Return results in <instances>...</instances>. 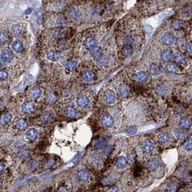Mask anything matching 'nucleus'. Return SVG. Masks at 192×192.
Masks as SVG:
<instances>
[{"instance_id":"1","label":"nucleus","mask_w":192,"mask_h":192,"mask_svg":"<svg viewBox=\"0 0 192 192\" xmlns=\"http://www.w3.org/2000/svg\"><path fill=\"white\" fill-rule=\"evenodd\" d=\"M155 145L151 139H145L141 142V149L145 153H150L153 151Z\"/></svg>"},{"instance_id":"2","label":"nucleus","mask_w":192,"mask_h":192,"mask_svg":"<svg viewBox=\"0 0 192 192\" xmlns=\"http://www.w3.org/2000/svg\"><path fill=\"white\" fill-rule=\"evenodd\" d=\"M103 98L106 103L111 105V104L116 103V95L114 91L110 90H107L103 94Z\"/></svg>"},{"instance_id":"3","label":"nucleus","mask_w":192,"mask_h":192,"mask_svg":"<svg viewBox=\"0 0 192 192\" xmlns=\"http://www.w3.org/2000/svg\"><path fill=\"white\" fill-rule=\"evenodd\" d=\"M129 92H130V90H129V87L126 84L123 82L118 85L117 87V93L122 98L128 97Z\"/></svg>"},{"instance_id":"4","label":"nucleus","mask_w":192,"mask_h":192,"mask_svg":"<svg viewBox=\"0 0 192 192\" xmlns=\"http://www.w3.org/2000/svg\"><path fill=\"white\" fill-rule=\"evenodd\" d=\"M114 123V119L113 116L110 114H106L102 117L101 118V124L102 126L105 128H109V127L112 126Z\"/></svg>"},{"instance_id":"5","label":"nucleus","mask_w":192,"mask_h":192,"mask_svg":"<svg viewBox=\"0 0 192 192\" xmlns=\"http://www.w3.org/2000/svg\"><path fill=\"white\" fill-rule=\"evenodd\" d=\"M147 168L149 169L150 171H155L158 169V167L160 166V161L158 158H152L148 160L146 163Z\"/></svg>"},{"instance_id":"6","label":"nucleus","mask_w":192,"mask_h":192,"mask_svg":"<svg viewBox=\"0 0 192 192\" xmlns=\"http://www.w3.org/2000/svg\"><path fill=\"white\" fill-rule=\"evenodd\" d=\"M134 80L139 83H145L148 80V75L143 71H138L134 76Z\"/></svg>"},{"instance_id":"7","label":"nucleus","mask_w":192,"mask_h":192,"mask_svg":"<svg viewBox=\"0 0 192 192\" xmlns=\"http://www.w3.org/2000/svg\"><path fill=\"white\" fill-rule=\"evenodd\" d=\"M77 176H78L79 180L82 181V182H87L90 180V178L89 172L86 169H80L78 172Z\"/></svg>"},{"instance_id":"8","label":"nucleus","mask_w":192,"mask_h":192,"mask_svg":"<svg viewBox=\"0 0 192 192\" xmlns=\"http://www.w3.org/2000/svg\"><path fill=\"white\" fill-rule=\"evenodd\" d=\"M175 41V38L173 35H171L170 33H166L162 35V42L164 43L165 45L168 46H172L173 44H174Z\"/></svg>"},{"instance_id":"9","label":"nucleus","mask_w":192,"mask_h":192,"mask_svg":"<svg viewBox=\"0 0 192 192\" xmlns=\"http://www.w3.org/2000/svg\"><path fill=\"white\" fill-rule=\"evenodd\" d=\"M150 74H151L152 76H158L162 73V69L158 64H152L151 65L149 66L148 69Z\"/></svg>"},{"instance_id":"10","label":"nucleus","mask_w":192,"mask_h":192,"mask_svg":"<svg viewBox=\"0 0 192 192\" xmlns=\"http://www.w3.org/2000/svg\"><path fill=\"white\" fill-rule=\"evenodd\" d=\"M76 103L80 108H84L87 107L89 103V99L87 96L85 95H80L78 96L76 100Z\"/></svg>"},{"instance_id":"11","label":"nucleus","mask_w":192,"mask_h":192,"mask_svg":"<svg viewBox=\"0 0 192 192\" xmlns=\"http://www.w3.org/2000/svg\"><path fill=\"white\" fill-rule=\"evenodd\" d=\"M192 124V121L191 118L188 117H183L181 118V120L178 122V126H180L181 129H187L190 128V126Z\"/></svg>"},{"instance_id":"12","label":"nucleus","mask_w":192,"mask_h":192,"mask_svg":"<svg viewBox=\"0 0 192 192\" xmlns=\"http://www.w3.org/2000/svg\"><path fill=\"white\" fill-rule=\"evenodd\" d=\"M0 56H1V58L5 62H11L14 57L13 54L11 51H8V50H3L1 54H0Z\"/></svg>"},{"instance_id":"13","label":"nucleus","mask_w":192,"mask_h":192,"mask_svg":"<svg viewBox=\"0 0 192 192\" xmlns=\"http://www.w3.org/2000/svg\"><path fill=\"white\" fill-rule=\"evenodd\" d=\"M84 46L87 49L91 50L97 46V41L93 37H89L84 41Z\"/></svg>"},{"instance_id":"14","label":"nucleus","mask_w":192,"mask_h":192,"mask_svg":"<svg viewBox=\"0 0 192 192\" xmlns=\"http://www.w3.org/2000/svg\"><path fill=\"white\" fill-rule=\"evenodd\" d=\"M29 97L33 99H38L41 96V90L38 87H32L28 92Z\"/></svg>"},{"instance_id":"15","label":"nucleus","mask_w":192,"mask_h":192,"mask_svg":"<svg viewBox=\"0 0 192 192\" xmlns=\"http://www.w3.org/2000/svg\"><path fill=\"white\" fill-rule=\"evenodd\" d=\"M11 40L10 33L6 30L0 31V43H7Z\"/></svg>"},{"instance_id":"16","label":"nucleus","mask_w":192,"mask_h":192,"mask_svg":"<svg viewBox=\"0 0 192 192\" xmlns=\"http://www.w3.org/2000/svg\"><path fill=\"white\" fill-rule=\"evenodd\" d=\"M174 134L176 135V138L179 139V140H183V139H185L188 135V133L186 131V129H176L174 131Z\"/></svg>"},{"instance_id":"17","label":"nucleus","mask_w":192,"mask_h":192,"mask_svg":"<svg viewBox=\"0 0 192 192\" xmlns=\"http://www.w3.org/2000/svg\"><path fill=\"white\" fill-rule=\"evenodd\" d=\"M12 49L14 51L20 53L23 50V44L20 40H15L12 43Z\"/></svg>"},{"instance_id":"18","label":"nucleus","mask_w":192,"mask_h":192,"mask_svg":"<svg viewBox=\"0 0 192 192\" xmlns=\"http://www.w3.org/2000/svg\"><path fill=\"white\" fill-rule=\"evenodd\" d=\"M34 109H35L34 104L30 103V102H25V103L22 105V110H23L25 113H27V114L33 112Z\"/></svg>"},{"instance_id":"19","label":"nucleus","mask_w":192,"mask_h":192,"mask_svg":"<svg viewBox=\"0 0 192 192\" xmlns=\"http://www.w3.org/2000/svg\"><path fill=\"white\" fill-rule=\"evenodd\" d=\"M127 165V160L126 158L120 156L117 158L116 162V166L118 169H123Z\"/></svg>"},{"instance_id":"20","label":"nucleus","mask_w":192,"mask_h":192,"mask_svg":"<svg viewBox=\"0 0 192 192\" xmlns=\"http://www.w3.org/2000/svg\"><path fill=\"white\" fill-rule=\"evenodd\" d=\"M173 58H174L175 61L177 63L183 64L186 61L185 56L182 53H181L180 51H176L175 53L173 54Z\"/></svg>"},{"instance_id":"21","label":"nucleus","mask_w":192,"mask_h":192,"mask_svg":"<svg viewBox=\"0 0 192 192\" xmlns=\"http://www.w3.org/2000/svg\"><path fill=\"white\" fill-rule=\"evenodd\" d=\"M90 54L91 56L96 59H98L102 55V49L101 46H96L95 47H94L93 49L90 50Z\"/></svg>"},{"instance_id":"22","label":"nucleus","mask_w":192,"mask_h":192,"mask_svg":"<svg viewBox=\"0 0 192 192\" xmlns=\"http://www.w3.org/2000/svg\"><path fill=\"white\" fill-rule=\"evenodd\" d=\"M46 56H47L48 59H49L50 61H53V62L57 61V60H59V59L60 58L59 54L58 53L57 51H49L46 54Z\"/></svg>"},{"instance_id":"23","label":"nucleus","mask_w":192,"mask_h":192,"mask_svg":"<svg viewBox=\"0 0 192 192\" xmlns=\"http://www.w3.org/2000/svg\"><path fill=\"white\" fill-rule=\"evenodd\" d=\"M37 135H38V131L34 128L28 129L26 132L27 139L31 141L34 140V139L36 138Z\"/></svg>"},{"instance_id":"24","label":"nucleus","mask_w":192,"mask_h":192,"mask_svg":"<svg viewBox=\"0 0 192 192\" xmlns=\"http://www.w3.org/2000/svg\"><path fill=\"white\" fill-rule=\"evenodd\" d=\"M64 113H65V115L66 116L70 118H74L78 114V111H77L76 109H74L72 106L66 107L65 108V110H64Z\"/></svg>"},{"instance_id":"25","label":"nucleus","mask_w":192,"mask_h":192,"mask_svg":"<svg viewBox=\"0 0 192 192\" xmlns=\"http://www.w3.org/2000/svg\"><path fill=\"white\" fill-rule=\"evenodd\" d=\"M162 59L165 62H169L170 60L173 59V54L170 50H164L161 53Z\"/></svg>"},{"instance_id":"26","label":"nucleus","mask_w":192,"mask_h":192,"mask_svg":"<svg viewBox=\"0 0 192 192\" xmlns=\"http://www.w3.org/2000/svg\"><path fill=\"white\" fill-rule=\"evenodd\" d=\"M83 80L86 82H92L94 80V79L95 78V75L94 74L93 72L92 71H86L83 74Z\"/></svg>"},{"instance_id":"27","label":"nucleus","mask_w":192,"mask_h":192,"mask_svg":"<svg viewBox=\"0 0 192 192\" xmlns=\"http://www.w3.org/2000/svg\"><path fill=\"white\" fill-rule=\"evenodd\" d=\"M158 140L160 143L162 144L167 143L169 140H170V135H169L168 133L166 132L160 134L158 136Z\"/></svg>"},{"instance_id":"28","label":"nucleus","mask_w":192,"mask_h":192,"mask_svg":"<svg viewBox=\"0 0 192 192\" xmlns=\"http://www.w3.org/2000/svg\"><path fill=\"white\" fill-rule=\"evenodd\" d=\"M23 28L19 24H14L11 27V31L14 35H20V33H22Z\"/></svg>"},{"instance_id":"29","label":"nucleus","mask_w":192,"mask_h":192,"mask_svg":"<svg viewBox=\"0 0 192 192\" xmlns=\"http://www.w3.org/2000/svg\"><path fill=\"white\" fill-rule=\"evenodd\" d=\"M133 53V48L131 46H124L122 49V54L125 57L130 56Z\"/></svg>"},{"instance_id":"30","label":"nucleus","mask_w":192,"mask_h":192,"mask_svg":"<svg viewBox=\"0 0 192 192\" xmlns=\"http://www.w3.org/2000/svg\"><path fill=\"white\" fill-rule=\"evenodd\" d=\"M64 33H65V29L64 28H57L53 30L52 35L55 38H60L63 36Z\"/></svg>"},{"instance_id":"31","label":"nucleus","mask_w":192,"mask_h":192,"mask_svg":"<svg viewBox=\"0 0 192 192\" xmlns=\"http://www.w3.org/2000/svg\"><path fill=\"white\" fill-rule=\"evenodd\" d=\"M166 70L170 72H177L179 70V67L176 64L173 63H168L166 66Z\"/></svg>"},{"instance_id":"32","label":"nucleus","mask_w":192,"mask_h":192,"mask_svg":"<svg viewBox=\"0 0 192 192\" xmlns=\"http://www.w3.org/2000/svg\"><path fill=\"white\" fill-rule=\"evenodd\" d=\"M183 22L181 21V20H174L172 22V24H171V26H172L173 28H174V29H176V30H179V29H181L183 27Z\"/></svg>"},{"instance_id":"33","label":"nucleus","mask_w":192,"mask_h":192,"mask_svg":"<svg viewBox=\"0 0 192 192\" xmlns=\"http://www.w3.org/2000/svg\"><path fill=\"white\" fill-rule=\"evenodd\" d=\"M17 128L20 130H24L25 129L27 128V123L25 122L23 119H19L16 122Z\"/></svg>"},{"instance_id":"34","label":"nucleus","mask_w":192,"mask_h":192,"mask_svg":"<svg viewBox=\"0 0 192 192\" xmlns=\"http://www.w3.org/2000/svg\"><path fill=\"white\" fill-rule=\"evenodd\" d=\"M12 119V115L10 114H8V113H6L4 115H2L1 118V122L3 124H7L9 123Z\"/></svg>"},{"instance_id":"35","label":"nucleus","mask_w":192,"mask_h":192,"mask_svg":"<svg viewBox=\"0 0 192 192\" xmlns=\"http://www.w3.org/2000/svg\"><path fill=\"white\" fill-rule=\"evenodd\" d=\"M77 65H78L77 62L74 61V60H69V61L66 63L65 66L69 70H73L74 69L77 67Z\"/></svg>"},{"instance_id":"36","label":"nucleus","mask_w":192,"mask_h":192,"mask_svg":"<svg viewBox=\"0 0 192 192\" xmlns=\"http://www.w3.org/2000/svg\"><path fill=\"white\" fill-rule=\"evenodd\" d=\"M134 42V39L130 35H128V36L125 37L124 38V43L125 46H131Z\"/></svg>"},{"instance_id":"37","label":"nucleus","mask_w":192,"mask_h":192,"mask_svg":"<svg viewBox=\"0 0 192 192\" xmlns=\"http://www.w3.org/2000/svg\"><path fill=\"white\" fill-rule=\"evenodd\" d=\"M98 63L100 66H105L108 63V59L107 58L104 57V56H101V57L98 59Z\"/></svg>"},{"instance_id":"38","label":"nucleus","mask_w":192,"mask_h":192,"mask_svg":"<svg viewBox=\"0 0 192 192\" xmlns=\"http://www.w3.org/2000/svg\"><path fill=\"white\" fill-rule=\"evenodd\" d=\"M104 145H105V141L103 139H101L95 142V148L96 150H101L104 147Z\"/></svg>"},{"instance_id":"39","label":"nucleus","mask_w":192,"mask_h":192,"mask_svg":"<svg viewBox=\"0 0 192 192\" xmlns=\"http://www.w3.org/2000/svg\"><path fill=\"white\" fill-rule=\"evenodd\" d=\"M183 147L186 150H192V137H190L189 139H187L183 145Z\"/></svg>"},{"instance_id":"40","label":"nucleus","mask_w":192,"mask_h":192,"mask_svg":"<svg viewBox=\"0 0 192 192\" xmlns=\"http://www.w3.org/2000/svg\"><path fill=\"white\" fill-rule=\"evenodd\" d=\"M37 166H38V162L36 161V160H32V161H30L28 166L30 170H35V169L37 168Z\"/></svg>"},{"instance_id":"41","label":"nucleus","mask_w":192,"mask_h":192,"mask_svg":"<svg viewBox=\"0 0 192 192\" xmlns=\"http://www.w3.org/2000/svg\"><path fill=\"white\" fill-rule=\"evenodd\" d=\"M55 164V161H54V160H48V161L46 162L45 164V168H52V167L54 166V165Z\"/></svg>"},{"instance_id":"42","label":"nucleus","mask_w":192,"mask_h":192,"mask_svg":"<svg viewBox=\"0 0 192 192\" xmlns=\"http://www.w3.org/2000/svg\"><path fill=\"white\" fill-rule=\"evenodd\" d=\"M79 14H80V11L78 10L73 9L72 10H71L70 15L72 18H77V17L79 16Z\"/></svg>"},{"instance_id":"43","label":"nucleus","mask_w":192,"mask_h":192,"mask_svg":"<svg viewBox=\"0 0 192 192\" xmlns=\"http://www.w3.org/2000/svg\"><path fill=\"white\" fill-rule=\"evenodd\" d=\"M8 77V73L4 70H0V80H5Z\"/></svg>"},{"instance_id":"44","label":"nucleus","mask_w":192,"mask_h":192,"mask_svg":"<svg viewBox=\"0 0 192 192\" xmlns=\"http://www.w3.org/2000/svg\"><path fill=\"white\" fill-rule=\"evenodd\" d=\"M186 50L188 53H189L191 56H192V42H189L187 43Z\"/></svg>"},{"instance_id":"45","label":"nucleus","mask_w":192,"mask_h":192,"mask_svg":"<svg viewBox=\"0 0 192 192\" xmlns=\"http://www.w3.org/2000/svg\"><path fill=\"white\" fill-rule=\"evenodd\" d=\"M56 192H69V190L66 187L64 186H61L57 189Z\"/></svg>"},{"instance_id":"46","label":"nucleus","mask_w":192,"mask_h":192,"mask_svg":"<svg viewBox=\"0 0 192 192\" xmlns=\"http://www.w3.org/2000/svg\"><path fill=\"white\" fill-rule=\"evenodd\" d=\"M112 148H113V147L111 145H108L107 147H106V149H105V151H104V152H105V154L106 155H108V154H109L110 152H111V150H112Z\"/></svg>"},{"instance_id":"47","label":"nucleus","mask_w":192,"mask_h":192,"mask_svg":"<svg viewBox=\"0 0 192 192\" xmlns=\"http://www.w3.org/2000/svg\"><path fill=\"white\" fill-rule=\"evenodd\" d=\"M135 158H136V155H135L134 152H132V153H131L130 155H129V160H130V162H134L135 160Z\"/></svg>"},{"instance_id":"48","label":"nucleus","mask_w":192,"mask_h":192,"mask_svg":"<svg viewBox=\"0 0 192 192\" xmlns=\"http://www.w3.org/2000/svg\"><path fill=\"white\" fill-rule=\"evenodd\" d=\"M106 192H118V188L116 187V186L110 187V189L106 190Z\"/></svg>"},{"instance_id":"49","label":"nucleus","mask_w":192,"mask_h":192,"mask_svg":"<svg viewBox=\"0 0 192 192\" xmlns=\"http://www.w3.org/2000/svg\"><path fill=\"white\" fill-rule=\"evenodd\" d=\"M136 131H137V129H134V127H132V128L129 129L128 131H127V132H128L129 134H134Z\"/></svg>"},{"instance_id":"50","label":"nucleus","mask_w":192,"mask_h":192,"mask_svg":"<svg viewBox=\"0 0 192 192\" xmlns=\"http://www.w3.org/2000/svg\"><path fill=\"white\" fill-rule=\"evenodd\" d=\"M80 158H81V155H77L76 157H75L74 159L73 160V163H77V162H78V161H79V160L80 159Z\"/></svg>"},{"instance_id":"51","label":"nucleus","mask_w":192,"mask_h":192,"mask_svg":"<svg viewBox=\"0 0 192 192\" xmlns=\"http://www.w3.org/2000/svg\"><path fill=\"white\" fill-rule=\"evenodd\" d=\"M4 169H5V166H4V164L2 163V162H0V173L2 172V171L4 170Z\"/></svg>"},{"instance_id":"52","label":"nucleus","mask_w":192,"mask_h":192,"mask_svg":"<svg viewBox=\"0 0 192 192\" xmlns=\"http://www.w3.org/2000/svg\"><path fill=\"white\" fill-rule=\"evenodd\" d=\"M5 62L3 61V59H2L1 56H0V67H1V66H2L4 64H5Z\"/></svg>"},{"instance_id":"53","label":"nucleus","mask_w":192,"mask_h":192,"mask_svg":"<svg viewBox=\"0 0 192 192\" xmlns=\"http://www.w3.org/2000/svg\"><path fill=\"white\" fill-rule=\"evenodd\" d=\"M2 184H3V182H2V180H0V187L2 186Z\"/></svg>"}]
</instances>
